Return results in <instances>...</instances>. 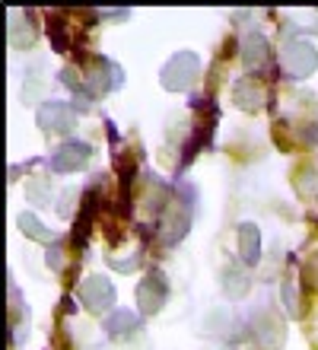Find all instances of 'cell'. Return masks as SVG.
<instances>
[{
    "instance_id": "obj_1",
    "label": "cell",
    "mask_w": 318,
    "mask_h": 350,
    "mask_svg": "<svg viewBox=\"0 0 318 350\" xmlns=\"http://www.w3.org/2000/svg\"><path fill=\"white\" fill-rule=\"evenodd\" d=\"M283 64H287V70H290L293 77H309L312 70H315V48H312L309 42H296V45H290V51L283 55Z\"/></svg>"
},
{
    "instance_id": "obj_2",
    "label": "cell",
    "mask_w": 318,
    "mask_h": 350,
    "mask_svg": "<svg viewBox=\"0 0 318 350\" xmlns=\"http://www.w3.org/2000/svg\"><path fill=\"white\" fill-rule=\"evenodd\" d=\"M198 61L191 55H178L165 64V74H163V86L165 90H185V86L194 80V70H185V67H194Z\"/></svg>"
},
{
    "instance_id": "obj_3",
    "label": "cell",
    "mask_w": 318,
    "mask_h": 350,
    "mask_svg": "<svg viewBox=\"0 0 318 350\" xmlns=\"http://www.w3.org/2000/svg\"><path fill=\"white\" fill-rule=\"evenodd\" d=\"M83 299L90 306L92 312H102V309H109L111 299H115V290L105 277H90L86 284H83Z\"/></svg>"
},
{
    "instance_id": "obj_4",
    "label": "cell",
    "mask_w": 318,
    "mask_h": 350,
    "mask_svg": "<svg viewBox=\"0 0 318 350\" xmlns=\"http://www.w3.org/2000/svg\"><path fill=\"white\" fill-rule=\"evenodd\" d=\"M137 296H140V309H144L146 315L156 312V309L163 306V299H165V284H163V277H159V271H150V274H146V280L140 284Z\"/></svg>"
},
{
    "instance_id": "obj_5",
    "label": "cell",
    "mask_w": 318,
    "mask_h": 350,
    "mask_svg": "<svg viewBox=\"0 0 318 350\" xmlns=\"http://www.w3.org/2000/svg\"><path fill=\"white\" fill-rule=\"evenodd\" d=\"M86 159H90L86 144H64L55 153V159H51V166H55V172H70V169H80Z\"/></svg>"
},
{
    "instance_id": "obj_6",
    "label": "cell",
    "mask_w": 318,
    "mask_h": 350,
    "mask_svg": "<svg viewBox=\"0 0 318 350\" xmlns=\"http://www.w3.org/2000/svg\"><path fill=\"white\" fill-rule=\"evenodd\" d=\"M42 131H48V134H55V131H70L73 128V111L67 109V105H61V102H48L45 109H42Z\"/></svg>"
},
{
    "instance_id": "obj_7",
    "label": "cell",
    "mask_w": 318,
    "mask_h": 350,
    "mask_svg": "<svg viewBox=\"0 0 318 350\" xmlns=\"http://www.w3.org/2000/svg\"><path fill=\"white\" fill-rule=\"evenodd\" d=\"M239 249H242V261L246 265H254L258 261V226H252V223H246L242 230H239Z\"/></svg>"
},
{
    "instance_id": "obj_8",
    "label": "cell",
    "mask_w": 318,
    "mask_h": 350,
    "mask_svg": "<svg viewBox=\"0 0 318 350\" xmlns=\"http://www.w3.org/2000/svg\"><path fill=\"white\" fill-rule=\"evenodd\" d=\"M236 102L248 111H258L261 109V86L254 83V80H242L236 86Z\"/></svg>"
},
{
    "instance_id": "obj_9",
    "label": "cell",
    "mask_w": 318,
    "mask_h": 350,
    "mask_svg": "<svg viewBox=\"0 0 318 350\" xmlns=\"http://www.w3.org/2000/svg\"><path fill=\"white\" fill-rule=\"evenodd\" d=\"M267 57H271V45H267V38H261V36L248 38L246 42V64L248 67H261Z\"/></svg>"
},
{
    "instance_id": "obj_10",
    "label": "cell",
    "mask_w": 318,
    "mask_h": 350,
    "mask_svg": "<svg viewBox=\"0 0 318 350\" xmlns=\"http://www.w3.org/2000/svg\"><path fill=\"white\" fill-rule=\"evenodd\" d=\"M134 322L137 319L131 312H115L109 322H105V332L109 334H131L134 332Z\"/></svg>"
},
{
    "instance_id": "obj_11",
    "label": "cell",
    "mask_w": 318,
    "mask_h": 350,
    "mask_svg": "<svg viewBox=\"0 0 318 350\" xmlns=\"http://www.w3.org/2000/svg\"><path fill=\"white\" fill-rule=\"evenodd\" d=\"M19 230L29 232V236H36V239H48V230L38 226V220L32 217V213H23V217H19Z\"/></svg>"
},
{
    "instance_id": "obj_12",
    "label": "cell",
    "mask_w": 318,
    "mask_h": 350,
    "mask_svg": "<svg viewBox=\"0 0 318 350\" xmlns=\"http://www.w3.org/2000/svg\"><path fill=\"white\" fill-rule=\"evenodd\" d=\"M45 194H48V185H45V178H38V182H32L29 185V198H32V201H45Z\"/></svg>"
},
{
    "instance_id": "obj_13",
    "label": "cell",
    "mask_w": 318,
    "mask_h": 350,
    "mask_svg": "<svg viewBox=\"0 0 318 350\" xmlns=\"http://www.w3.org/2000/svg\"><path fill=\"white\" fill-rule=\"evenodd\" d=\"M306 280H309V284L318 290V255H312L309 265H306Z\"/></svg>"
}]
</instances>
